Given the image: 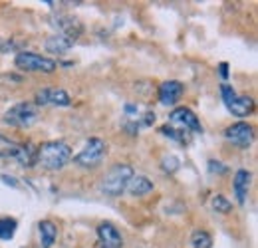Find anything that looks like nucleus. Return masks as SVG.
Listing matches in <instances>:
<instances>
[{
    "label": "nucleus",
    "mask_w": 258,
    "mask_h": 248,
    "mask_svg": "<svg viewBox=\"0 0 258 248\" xmlns=\"http://www.w3.org/2000/svg\"><path fill=\"white\" fill-rule=\"evenodd\" d=\"M219 70H221V76H223V78H228V64L223 62L219 66Z\"/></svg>",
    "instance_id": "24"
},
{
    "label": "nucleus",
    "mask_w": 258,
    "mask_h": 248,
    "mask_svg": "<svg viewBox=\"0 0 258 248\" xmlns=\"http://www.w3.org/2000/svg\"><path fill=\"white\" fill-rule=\"evenodd\" d=\"M16 228H18L16 218L2 217L0 218V240H12L16 234Z\"/></svg>",
    "instance_id": "17"
},
{
    "label": "nucleus",
    "mask_w": 258,
    "mask_h": 248,
    "mask_svg": "<svg viewBox=\"0 0 258 248\" xmlns=\"http://www.w3.org/2000/svg\"><path fill=\"white\" fill-rule=\"evenodd\" d=\"M36 121H38V107L30 101H20L4 113V123L18 129H28Z\"/></svg>",
    "instance_id": "3"
},
{
    "label": "nucleus",
    "mask_w": 258,
    "mask_h": 248,
    "mask_svg": "<svg viewBox=\"0 0 258 248\" xmlns=\"http://www.w3.org/2000/svg\"><path fill=\"white\" fill-rule=\"evenodd\" d=\"M225 137L236 147L240 149H248L254 141V127L246 121H238V123H232L230 127L225 129Z\"/></svg>",
    "instance_id": "6"
},
{
    "label": "nucleus",
    "mask_w": 258,
    "mask_h": 248,
    "mask_svg": "<svg viewBox=\"0 0 258 248\" xmlns=\"http://www.w3.org/2000/svg\"><path fill=\"white\" fill-rule=\"evenodd\" d=\"M72 44L74 42L70 38H66L64 34H54L46 40V50L52 52V54H64L72 48Z\"/></svg>",
    "instance_id": "16"
},
{
    "label": "nucleus",
    "mask_w": 258,
    "mask_h": 248,
    "mask_svg": "<svg viewBox=\"0 0 258 248\" xmlns=\"http://www.w3.org/2000/svg\"><path fill=\"white\" fill-rule=\"evenodd\" d=\"M191 244H193V248H211L213 238L207 230H195L193 236H191Z\"/></svg>",
    "instance_id": "19"
},
{
    "label": "nucleus",
    "mask_w": 258,
    "mask_h": 248,
    "mask_svg": "<svg viewBox=\"0 0 258 248\" xmlns=\"http://www.w3.org/2000/svg\"><path fill=\"white\" fill-rule=\"evenodd\" d=\"M131 177H133L131 165H127V163H115V165L109 167V171L103 175L99 189H101L103 195L115 199V197H119V195L127 189V183L131 181Z\"/></svg>",
    "instance_id": "2"
},
{
    "label": "nucleus",
    "mask_w": 258,
    "mask_h": 248,
    "mask_svg": "<svg viewBox=\"0 0 258 248\" xmlns=\"http://www.w3.org/2000/svg\"><path fill=\"white\" fill-rule=\"evenodd\" d=\"M18 149H20L18 141H14V139L6 137L4 133H0V157H4V159L6 157H16Z\"/></svg>",
    "instance_id": "18"
},
{
    "label": "nucleus",
    "mask_w": 258,
    "mask_h": 248,
    "mask_svg": "<svg viewBox=\"0 0 258 248\" xmlns=\"http://www.w3.org/2000/svg\"><path fill=\"white\" fill-rule=\"evenodd\" d=\"M34 105H58V107H68L72 103L68 92L60 88H44L34 95Z\"/></svg>",
    "instance_id": "7"
},
{
    "label": "nucleus",
    "mask_w": 258,
    "mask_h": 248,
    "mask_svg": "<svg viewBox=\"0 0 258 248\" xmlns=\"http://www.w3.org/2000/svg\"><path fill=\"white\" fill-rule=\"evenodd\" d=\"M163 171H167V173H175L177 169H179V159L175 155H167L163 157Z\"/></svg>",
    "instance_id": "22"
},
{
    "label": "nucleus",
    "mask_w": 258,
    "mask_h": 248,
    "mask_svg": "<svg viewBox=\"0 0 258 248\" xmlns=\"http://www.w3.org/2000/svg\"><path fill=\"white\" fill-rule=\"evenodd\" d=\"M213 209L217 213H221V215H228L232 211V203L226 197H223V195H215L213 197Z\"/></svg>",
    "instance_id": "20"
},
{
    "label": "nucleus",
    "mask_w": 258,
    "mask_h": 248,
    "mask_svg": "<svg viewBox=\"0 0 258 248\" xmlns=\"http://www.w3.org/2000/svg\"><path fill=\"white\" fill-rule=\"evenodd\" d=\"M183 92H185V88H183L181 82H175V80L163 82L159 86V101H161V105H175L181 99Z\"/></svg>",
    "instance_id": "10"
},
{
    "label": "nucleus",
    "mask_w": 258,
    "mask_h": 248,
    "mask_svg": "<svg viewBox=\"0 0 258 248\" xmlns=\"http://www.w3.org/2000/svg\"><path fill=\"white\" fill-rule=\"evenodd\" d=\"M72 159V149L64 141H46L36 147V165L46 171H62Z\"/></svg>",
    "instance_id": "1"
},
{
    "label": "nucleus",
    "mask_w": 258,
    "mask_h": 248,
    "mask_svg": "<svg viewBox=\"0 0 258 248\" xmlns=\"http://www.w3.org/2000/svg\"><path fill=\"white\" fill-rule=\"evenodd\" d=\"M248 187H250V173H248L246 169L236 171L234 181H232V189H234V197H236V203H238V205H244V203H246Z\"/></svg>",
    "instance_id": "12"
},
{
    "label": "nucleus",
    "mask_w": 258,
    "mask_h": 248,
    "mask_svg": "<svg viewBox=\"0 0 258 248\" xmlns=\"http://www.w3.org/2000/svg\"><path fill=\"white\" fill-rule=\"evenodd\" d=\"M38 230H40V248H52V244L56 242V236H58V228L52 220H40L38 224Z\"/></svg>",
    "instance_id": "13"
},
{
    "label": "nucleus",
    "mask_w": 258,
    "mask_h": 248,
    "mask_svg": "<svg viewBox=\"0 0 258 248\" xmlns=\"http://www.w3.org/2000/svg\"><path fill=\"white\" fill-rule=\"evenodd\" d=\"M97 238L101 248H123L121 232L111 222H99L97 224Z\"/></svg>",
    "instance_id": "9"
},
{
    "label": "nucleus",
    "mask_w": 258,
    "mask_h": 248,
    "mask_svg": "<svg viewBox=\"0 0 258 248\" xmlns=\"http://www.w3.org/2000/svg\"><path fill=\"white\" fill-rule=\"evenodd\" d=\"M209 171L211 173H226V167H223V163H219V161H209Z\"/></svg>",
    "instance_id": "23"
},
{
    "label": "nucleus",
    "mask_w": 258,
    "mask_h": 248,
    "mask_svg": "<svg viewBox=\"0 0 258 248\" xmlns=\"http://www.w3.org/2000/svg\"><path fill=\"white\" fill-rule=\"evenodd\" d=\"M159 131H161L165 137H171V139H175V141H179V143H187L185 131H177V129H173V127H169V125H163Z\"/></svg>",
    "instance_id": "21"
},
{
    "label": "nucleus",
    "mask_w": 258,
    "mask_h": 248,
    "mask_svg": "<svg viewBox=\"0 0 258 248\" xmlns=\"http://www.w3.org/2000/svg\"><path fill=\"white\" fill-rule=\"evenodd\" d=\"M2 181H4V183H6V185L18 187V185H16V181H14V179H12V177H6V175H2Z\"/></svg>",
    "instance_id": "25"
},
{
    "label": "nucleus",
    "mask_w": 258,
    "mask_h": 248,
    "mask_svg": "<svg viewBox=\"0 0 258 248\" xmlns=\"http://www.w3.org/2000/svg\"><path fill=\"white\" fill-rule=\"evenodd\" d=\"M18 163H20V167H24V169H30L36 165V145L34 143H20V149H18V153L14 157Z\"/></svg>",
    "instance_id": "14"
},
{
    "label": "nucleus",
    "mask_w": 258,
    "mask_h": 248,
    "mask_svg": "<svg viewBox=\"0 0 258 248\" xmlns=\"http://www.w3.org/2000/svg\"><path fill=\"white\" fill-rule=\"evenodd\" d=\"M127 191L133 197H141V195H147L153 191V183L143 175H133L131 181L127 183Z\"/></svg>",
    "instance_id": "15"
},
{
    "label": "nucleus",
    "mask_w": 258,
    "mask_h": 248,
    "mask_svg": "<svg viewBox=\"0 0 258 248\" xmlns=\"http://www.w3.org/2000/svg\"><path fill=\"white\" fill-rule=\"evenodd\" d=\"M105 153H107L105 141L94 137V139H90V141L84 145V149H82L78 155L74 157V163H76L78 167H82V169H96V167L101 165Z\"/></svg>",
    "instance_id": "4"
},
{
    "label": "nucleus",
    "mask_w": 258,
    "mask_h": 248,
    "mask_svg": "<svg viewBox=\"0 0 258 248\" xmlns=\"http://www.w3.org/2000/svg\"><path fill=\"white\" fill-rule=\"evenodd\" d=\"M228 111L236 117H246L254 111V99L252 97H246V95H234V99H230L226 103Z\"/></svg>",
    "instance_id": "11"
},
{
    "label": "nucleus",
    "mask_w": 258,
    "mask_h": 248,
    "mask_svg": "<svg viewBox=\"0 0 258 248\" xmlns=\"http://www.w3.org/2000/svg\"><path fill=\"white\" fill-rule=\"evenodd\" d=\"M169 121L173 125H179L181 131H185V133H187V131L203 133V127L199 123L197 115H195L189 107H177V109H173L171 115H169Z\"/></svg>",
    "instance_id": "8"
},
{
    "label": "nucleus",
    "mask_w": 258,
    "mask_h": 248,
    "mask_svg": "<svg viewBox=\"0 0 258 248\" xmlns=\"http://www.w3.org/2000/svg\"><path fill=\"white\" fill-rule=\"evenodd\" d=\"M14 62H16V68H20L24 72H40V74H54L58 68L56 60L34 54V52H20Z\"/></svg>",
    "instance_id": "5"
}]
</instances>
